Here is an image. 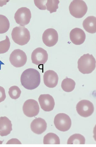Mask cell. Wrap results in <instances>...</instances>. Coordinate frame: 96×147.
Masks as SVG:
<instances>
[{
  "instance_id": "52a82bcc",
  "label": "cell",
  "mask_w": 96,
  "mask_h": 147,
  "mask_svg": "<svg viewBox=\"0 0 96 147\" xmlns=\"http://www.w3.org/2000/svg\"><path fill=\"white\" fill-rule=\"evenodd\" d=\"M31 17L30 10L26 7L19 8L16 12L14 16L16 22L22 26L28 24L30 21Z\"/></svg>"
},
{
  "instance_id": "d4e9b609",
  "label": "cell",
  "mask_w": 96,
  "mask_h": 147,
  "mask_svg": "<svg viewBox=\"0 0 96 147\" xmlns=\"http://www.w3.org/2000/svg\"><path fill=\"white\" fill-rule=\"evenodd\" d=\"M35 5L38 9L42 10H46V3L47 2L46 0L44 1H38V0H34V1Z\"/></svg>"
},
{
  "instance_id": "4316f807",
  "label": "cell",
  "mask_w": 96,
  "mask_h": 147,
  "mask_svg": "<svg viewBox=\"0 0 96 147\" xmlns=\"http://www.w3.org/2000/svg\"><path fill=\"white\" fill-rule=\"evenodd\" d=\"M21 144V142L19 140L16 138L11 139V140L8 141L6 144Z\"/></svg>"
},
{
  "instance_id": "277c9868",
  "label": "cell",
  "mask_w": 96,
  "mask_h": 147,
  "mask_svg": "<svg viewBox=\"0 0 96 147\" xmlns=\"http://www.w3.org/2000/svg\"><path fill=\"white\" fill-rule=\"evenodd\" d=\"M88 7L86 3L82 0H74L69 7L70 14L77 18H81L86 14Z\"/></svg>"
},
{
  "instance_id": "9a60e30c",
  "label": "cell",
  "mask_w": 96,
  "mask_h": 147,
  "mask_svg": "<svg viewBox=\"0 0 96 147\" xmlns=\"http://www.w3.org/2000/svg\"><path fill=\"white\" fill-rule=\"evenodd\" d=\"M31 129L34 133L40 134L44 132L47 128V124L45 120L41 118H36L32 122Z\"/></svg>"
},
{
  "instance_id": "8992f818",
  "label": "cell",
  "mask_w": 96,
  "mask_h": 147,
  "mask_svg": "<svg viewBox=\"0 0 96 147\" xmlns=\"http://www.w3.org/2000/svg\"><path fill=\"white\" fill-rule=\"evenodd\" d=\"M9 61L14 67H21L24 66L26 63L27 56L24 52L17 49L12 52L10 55Z\"/></svg>"
},
{
  "instance_id": "d6986e66",
  "label": "cell",
  "mask_w": 96,
  "mask_h": 147,
  "mask_svg": "<svg viewBox=\"0 0 96 147\" xmlns=\"http://www.w3.org/2000/svg\"><path fill=\"white\" fill-rule=\"evenodd\" d=\"M76 83L73 79L66 78L64 79L61 84V87L64 91L66 92H70L74 89Z\"/></svg>"
},
{
  "instance_id": "44dd1931",
  "label": "cell",
  "mask_w": 96,
  "mask_h": 147,
  "mask_svg": "<svg viewBox=\"0 0 96 147\" xmlns=\"http://www.w3.org/2000/svg\"><path fill=\"white\" fill-rule=\"evenodd\" d=\"M9 20L6 16L0 15V34L6 33L9 29Z\"/></svg>"
},
{
  "instance_id": "2e32d148",
  "label": "cell",
  "mask_w": 96,
  "mask_h": 147,
  "mask_svg": "<svg viewBox=\"0 0 96 147\" xmlns=\"http://www.w3.org/2000/svg\"><path fill=\"white\" fill-rule=\"evenodd\" d=\"M13 130L11 121L6 117H0V136H7Z\"/></svg>"
},
{
  "instance_id": "5bb4252c",
  "label": "cell",
  "mask_w": 96,
  "mask_h": 147,
  "mask_svg": "<svg viewBox=\"0 0 96 147\" xmlns=\"http://www.w3.org/2000/svg\"><path fill=\"white\" fill-rule=\"evenodd\" d=\"M44 82L47 87L53 88L57 86L58 81L57 73L53 70H49L45 72L43 76Z\"/></svg>"
},
{
  "instance_id": "5b68a950",
  "label": "cell",
  "mask_w": 96,
  "mask_h": 147,
  "mask_svg": "<svg viewBox=\"0 0 96 147\" xmlns=\"http://www.w3.org/2000/svg\"><path fill=\"white\" fill-rule=\"evenodd\" d=\"M54 123L56 128L62 132L68 130L71 127V121L69 116L64 113H59L54 118Z\"/></svg>"
},
{
  "instance_id": "7c38bea8",
  "label": "cell",
  "mask_w": 96,
  "mask_h": 147,
  "mask_svg": "<svg viewBox=\"0 0 96 147\" xmlns=\"http://www.w3.org/2000/svg\"><path fill=\"white\" fill-rule=\"evenodd\" d=\"M38 101L42 110L46 112L53 110L55 105L53 97L49 94H42L39 97Z\"/></svg>"
},
{
  "instance_id": "83f0119b",
  "label": "cell",
  "mask_w": 96,
  "mask_h": 147,
  "mask_svg": "<svg viewBox=\"0 0 96 147\" xmlns=\"http://www.w3.org/2000/svg\"><path fill=\"white\" fill-rule=\"evenodd\" d=\"M9 1H0V7H2L3 5H6L7 2Z\"/></svg>"
},
{
  "instance_id": "7a4b0ae2",
  "label": "cell",
  "mask_w": 96,
  "mask_h": 147,
  "mask_svg": "<svg viewBox=\"0 0 96 147\" xmlns=\"http://www.w3.org/2000/svg\"><path fill=\"white\" fill-rule=\"evenodd\" d=\"M79 71L83 74H89L93 72L96 67V60L93 55L84 54L78 62Z\"/></svg>"
},
{
  "instance_id": "9c48e42d",
  "label": "cell",
  "mask_w": 96,
  "mask_h": 147,
  "mask_svg": "<svg viewBox=\"0 0 96 147\" xmlns=\"http://www.w3.org/2000/svg\"><path fill=\"white\" fill-rule=\"evenodd\" d=\"M23 111L25 115L28 117H32L37 116L40 111L38 102L34 99L27 100L23 105Z\"/></svg>"
},
{
  "instance_id": "7402d4cb",
  "label": "cell",
  "mask_w": 96,
  "mask_h": 147,
  "mask_svg": "<svg viewBox=\"0 0 96 147\" xmlns=\"http://www.w3.org/2000/svg\"><path fill=\"white\" fill-rule=\"evenodd\" d=\"M59 2L58 0H47L46 5V10L49 11L50 13L56 12Z\"/></svg>"
},
{
  "instance_id": "f1b7e54d",
  "label": "cell",
  "mask_w": 96,
  "mask_h": 147,
  "mask_svg": "<svg viewBox=\"0 0 96 147\" xmlns=\"http://www.w3.org/2000/svg\"><path fill=\"white\" fill-rule=\"evenodd\" d=\"M3 142V141H1L0 140V144H2Z\"/></svg>"
},
{
  "instance_id": "3957f363",
  "label": "cell",
  "mask_w": 96,
  "mask_h": 147,
  "mask_svg": "<svg viewBox=\"0 0 96 147\" xmlns=\"http://www.w3.org/2000/svg\"><path fill=\"white\" fill-rule=\"evenodd\" d=\"M11 37L13 41L20 46H24L29 42L30 39V32L25 27H16L11 32Z\"/></svg>"
},
{
  "instance_id": "484cf974",
  "label": "cell",
  "mask_w": 96,
  "mask_h": 147,
  "mask_svg": "<svg viewBox=\"0 0 96 147\" xmlns=\"http://www.w3.org/2000/svg\"><path fill=\"white\" fill-rule=\"evenodd\" d=\"M6 98L5 89L0 86V103L4 101Z\"/></svg>"
},
{
  "instance_id": "603a6c76",
  "label": "cell",
  "mask_w": 96,
  "mask_h": 147,
  "mask_svg": "<svg viewBox=\"0 0 96 147\" xmlns=\"http://www.w3.org/2000/svg\"><path fill=\"white\" fill-rule=\"evenodd\" d=\"M21 93V89L16 86H13L9 88V94L12 99H18L20 96Z\"/></svg>"
},
{
  "instance_id": "ffe728a7",
  "label": "cell",
  "mask_w": 96,
  "mask_h": 147,
  "mask_svg": "<svg viewBox=\"0 0 96 147\" xmlns=\"http://www.w3.org/2000/svg\"><path fill=\"white\" fill-rule=\"evenodd\" d=\"M85 137L80 134H75L71 136L68 140V144H85Z\"/></svg>"
},
{
  "instance_id": "8fae6325",
  "label": "cell",
  "mask_w": 96,
  "mask_h": 147,
  "mask_svg": "<svg viewBox=\"0 0 96 147\" xmlns=\"http://www.w3.org/2000/svg\"><path fill=\"white\" fill-rule=\"evenodd\" d=\"M42 39L43 43L46 46L49 47H53L58 41V32L54 28H48L44 32Z\"/></svg>"
},
{
  "instance_id": "ac0fdd59",
  "label": "cell",
  "mask_w": 96,
  "mask_h": 147,
  "mask_svg": "<svg viewBox=\"0 0 96 147\" xmlns=\"http://www.w3.org/2000/svg\"><path fill=\"white\" fill-rule=\"evenodd\" d=\"M44 144H60V140L56 134L53 133L47 134L43 139Z\"/></svg>"
},
{
  "instance_id": "e0dca14e",
  "label": "cell",
  "mask_w": 96,
  "mask_h": 147,
  "mask_svg": "<svg viewBox=\"0 0 96 147\" xmlns=\"http://www.w3.org/2000/svg\"><path fill=\"white\" fill-rule=\"evenodd\" d=\"M83 27L89 33L93 34L96 32V18L93 16L88 17L84 20Z\"/></svg>"
},
{
  "instance_id": "cb8c5ba5",
  "label": "cell",
  "mask_w": 96,
  "mask_h": 147,
  "mask_svg": "<svg viewBox=\"0 0 96 147\" xmlns=\"http://www.w3.org/2000/svg\"><path fill=\"white\" fill-rule=\"evenodd\" d=\"M10 42L9 37L6 36V39L0 42V54L5 53L9 49Z\"/></svg>"
},
{
  "instance_id": "6da1fadb",
  "label": "cell",
  "mask_w": 96,
  "mask_h": 147,
  "mask_svg": "<svg viewBox=\"0 0 96 147\" xmlns=\"http://www.w3.org/2000/svg\"><path fill=\"white\" fill-rule=\"evenodd\" d=\"M22 86L32 90L37 88L41 82V76L39 72L34 68H29L24 71L21 77Z\"/></svg>"
},
{
  "instance_id": "4fadbf2b",
  "label": "cell",
  "mask_w": 96,
  "mask_h": 147,
  "mask_svg": "<svg viewBox=\"0 0 96 147\" xmlns=\"http://www.w3.org/2000/svg\"><path fill=\"white\" fill-rule=\"evenodd\" d=\"M70 40L74 44L79 45L85 42L86 35L85 32L81 28H76L70 32Z\"/></svg>"
},
{
  "instance_id": "ba28073f",
  "label": "cell",
  "mask_w": 96,
  "mask_h": 147,
  "mask_svg": "<svg viewBox=\"0 0 96 147\" xmlns=\"http://www.w3.org/2000/svg\"><path fill=\"white\" fill-rule=\"evenodd\" d=\"M77 111L80 116L85 117H89L94 112V107L93 103L87 100L80 101L76 107Z\"/></svg>"
},
{
  "instance_id": "30bf717a",
  "label": "cell",
  "mask_w": 96,
  "mask_h": 147,
  "mask_svg": "<svg viewBox=\"0 0 96 147\" xmlns=\"http://www.w3.org/2000/svg\"><path fill=\"white\" fill-rule=\"evenodd\" d=\"M48 58V55L47 51L41 47L35 49L31 55L32 62L39 66H43L47 62Z\"/></svg>"
}]
</instances>
